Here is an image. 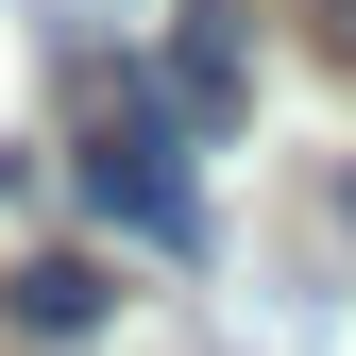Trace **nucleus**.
I'll list each match as a JSON object with an SVG mask.
<instances>
[{
	"label": "nucleus",
	"instance_id": "obj_1",
	"mask_svg": "<svg viewBox=\"0 0 356 356\" xmlns=\"http://www.w3.org/2000/svg\"><path fill=\"white\" fill-rule=\"evenodd\" d=\"M85 204H102L119 238H153V254H204V187H187V119H170L153 85H119V102H102V136H85Z\"/></svg>",
	"mask_w": 356,
	"mask_h": 356
},
{
	"label": "nucleus",
	"instance_id": "obj_2",
	"mask_svg": "<svg viewBox=\"0 0 356 356\" xmlns=\"http://www.w3.org/2000/svg\"><path fill=\"white\" fill-rule=\"evenodd\" d=\"M170 119H187V136H238L254 119V51H238V0H187V17H170V85H153Z\"/></svg>",
	"mask_w": 356,
	"mask_h": 356
},
{
	"label": "nucleus",
	"instance_id": "obj_3",
	"mask_svg": "<svg viewBox=\"0 0 356 356\" xmlns=\"http://www.w3.org/2000/svg\"><path fill=\"white\" fill-rule=\"evenodd\" d=\"M0 305H17L34 339H85V323H102L119 289H102V254H17V289H0Z\"/></svg>",
	"mask_w": 356,
	"mask_h": 356
},
{
	"label": "nucleus",
	"instance_id": "obj_4",
	"mask_svg": "<svg viewBox=\"0 0 356 356\" xmlns=\"http://www.w3.org/2000/svg\"><path fill=\"white\" fill-rule=\"evenodd\" d=\"M289 17H305V34H323V51H339V68H356V0H289Z\"/></svg>",
	"mask_w": 356,
	"mask_h": 356
}]
</instances>
